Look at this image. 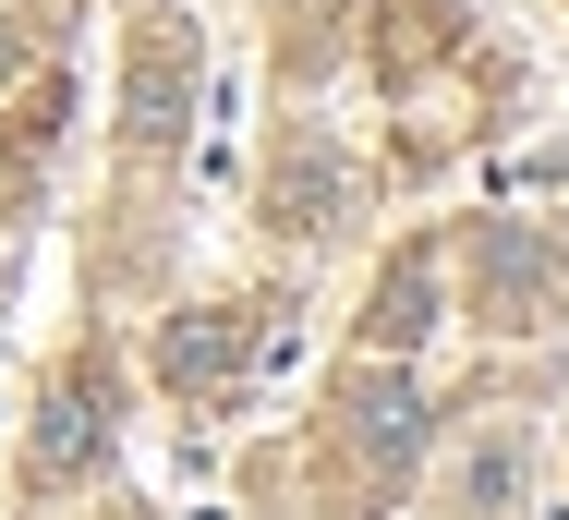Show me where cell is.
Wrapping results in <instances>:
<instances>
[{"label":"cell","mask_w":569,"mask_h":520,"mask_svg":"<svg viewBox=\"0 0 569 520\" xmlns=\"http://www.w3.org/2000/svg\"><path fill=\"white\" fill-rule=\"evenodd\" d=\"M425 327V267H400L388 291H376V339H412Z\"/></svg>","instance_id":"cell-3"},{"label":"cell","mask_w":569,"mask_h":520,"mask_svg":"<svg viewBox=\"0 0 569 520\" xmlns=\"http://www.w3.org/2000/svg\"><path fill=\"white\" fill-rule=\"evenodd\" d=\"M170 376H182V388H230V376H242V327H230V314L170 327Z\"/></svg>","instance_id":"cell-1"},{"label":"cell","mask_w":569,"mask_h":520,"mask_svg":"<svg viewBox=\"0 0 569 520\" xmlns=\"http://www.w3.org/2000/svg\"><path fill=\"white\" fill-rule=\"evenodd\" d=\"M98 436H110V423H98V400H86V388H61V400H49V423H37V472H49V484H61V472H86V448H98Z\"/></svg>","instance_id":"cell-2"}]
</instances>
